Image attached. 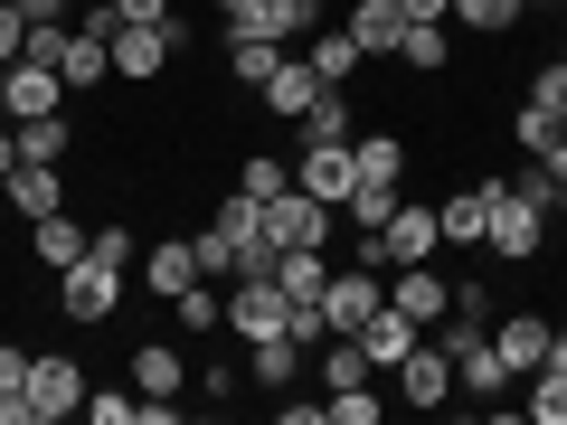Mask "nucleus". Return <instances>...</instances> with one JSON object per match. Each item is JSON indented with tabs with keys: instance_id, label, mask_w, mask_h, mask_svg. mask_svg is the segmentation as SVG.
<instances>
[{
	"instance_id": "obj_41",
	"label": "nucleus",
	"mask_w": 567,
	"mask_h": 425,
	"mask_svg": "<svg viewBox=\"0 0 567 425\" xmlns=\"http://www.w3.org/2000/svg\"><path fill=\"white\" fill-rule=\"evenodd\" d=\"M529 104H567V48L539 66V76H529Z\"/></svg>"
},
{
	"instance_id": "obj_44",
	"label": "nucleus",
	"mask_w": 567,
	"mask_h": 425,
	"mask_svg": "<svg viewBox=\"0 0 567 425\" xmlns=\"http://www.w3.org/2000/svg\"><path fill=\"white\" fill-rule=\"evenodd\" d=\"M10 387H29V350H10V341H0V397H10Z\"/></svg>"
},
{
	"instance_id": "obj_27",
	"label": "nucleus",
	"mask_w": 567,
	"mask_h": 425,
	"mask_svg": "<svg viewBox=\"0 0 567 425\" xmlns=\"http://www.w3.org/2000/svg\"><path fill=\"white\" fill-rule=\"evenodd\" d=\"M275 66H284L275 39H256V29H227V76H237V85H265Z\"/></svg>"
},
{
	"instance_id": "obj_23",
	"label": "nucleus",
	"mask_w": 567,
	"mask_h": 425,
	"mask_svg": "<svg viewBox=\"0 0 567 425\" xmlns=\"http://www.w3.org/2000/svg\"><path fill=\"white\" fill-rule=\"evenodd\" d=\"M398 66H416V76H445V66H454V39H445V20H406V39H398Z\"/></svg>"
},
{
	"instance_id": "obj_6",
	"label": "nucleus",
	"mask_w": 567,
	"mask_h": 425,
	"mask_svg": "<svg viewBox=\"0 0 567 425\" xmlns=\"http://www.w3.org/2000/svg\"><path fill=\"white\" fill-rule=\"evenodd\" d=\"M369 312H388L379 265H350V274H331V283H322V322H331V331H350V341H360V322H369Z\"/></svg>"
},
{
	"instance_id": "obj_9",
	"label": "nucleus",
	"mask_w": 567,
	"mask_h": 425,
	"mask_svg": "<svg viewBox=\"0 0 567 425\" xmlns=\"http://www.w3.org/2000/svg\"><path fill=\"white\" fill-rule=\"evenodd\" d=\"M29 406H39V425L76 416V406H85V369L66 360V350H48V360H29Z\"/></svg>"
},
{
	"instance_id": "obj_8",
	"label": "nucleus",
	"mask_w": 567,
	"mask_h": 425,
	"mask_svg": "<svg viewBox=\"0 0 567 425\" xmlns=\"http://www.w3.org/2000/svg\"><path fill=\"white\" fill-rule=\"evenodd\" d=\"M388 379H398V397H406V406H425V416L454 397V360H445V341H416L398 369H388Z\"/></svg>"
},
{
	"instance_id": "obj_36",
	"label": "nucleus",
	"mask_w": 567,
	"mask_h": 425,
	"mask_svg": "<svg viewBox=\"0 0 567 425\" xmlns=\"http://www.w3.org/2000/svg\"><path fill=\"white\" fill-rule=\"evenodd\" d=\"M511 142H520L529 162H539L548 142H558V104H520V114H511Z\"/></svg>"
},
{
	"instance_id": "obj_19",
	"label": "nucleus",
	"mask_w": 567,
	"mask_h": 425,
	"mask_svg": "<svg viewBox=\"0 0 567 425\" xmlns=\"http://www.w3.org/2000/svg\"><path fill=\"white\" fill-rule=\"evenodd\" d=\"M133 387H142V397H181V387H189V360H181L171 341H142V350H133Z\"/></svg>"
},
{
	"instance_id": "obj_18",
	"label": "nucleus",
	"mask_w": 567,
	"mask_h": 425,
	"mask_svg": "<svg viewBox=\"0 0 567 425\" xmlns=\"http://www.w3.org/2000/svg\"><path fill=\"white\" fill-rule=\"evenodd\" d=\"M312 95H322V76H312V58H284V66H275V76H265V85H256V104H265V114H284V123L303 114V104H312Z\"/></svg>"
},
{
	"instance_id": "obj_50",
	"label": "nucleus",
	"mask_w": 567,
	"mask_h": 425,
	"mask_svg": "<svg viewBox=\"0 0 567 425\" xmlns=\"http://www.w3.org/2000/svg\"><path fill=\"white\" fill-rule=\"evenodd\" d=\"M558 133H567V104H558Z\"/></svg>"
},
{
	"instance_id": "obj_26",
	"label": "nucleus",
	"mask_w": 567,
	"mask_h": 425,
	"mask_svg": "<svg viewBox=\"0 0 567 425\" xmlns=\"http://www.w3.org/2000/svg\"><path fill=\"white\" fill-rule=\"evenodd\" d=\"M483 208H492V180L454 189V199L435 208V227H445V246H483Z\"/></svg>"
},
{
	"instance_id": "obj_4",
	"label": "nucleus",
	"mask_w": 567,
	"mask_h": 425,
	"mask_svg": "<svg viewBox=\"0 0 567 425\" xmlns=\"http://www.w3.org/2000/svg\"><path fill=\"white\" fill-rule=\"evenodd\" d=\"M181 48H189V20H181V10H171L162 29H114V76H123V85H152Z\"/></svg>"
},
{
	"instance_id": "obj_16",
	"label": "nucleus",
	"mask_w": 567,
	"mask_h": 425,
	"mask_svg": "<svg viewBox=\"0 0 567 425\" xmlns=\"http://www.w3.org/2000/svg\"><path fill=\"white\" fill-rule=\"evenodd\" d=\"M492 350H502L511 379H529V369L548 360V322H539V312H511V322H492Z\"/></svg>"
},
{
	"instance_id": "obj_51",
	"label": "nucleus",
	"mask_w": 567,
	"mask_h": 425,
	"mask_svg": "<svg viewBox=\"0 0 567 425\" xmlns=\"http://www.w3.org/2000/svg\"><path fill=\"white\" fill-rule=\"evenodd\" d=\"M529 10H539V0H529Z\"/></svg>"
},
{
	"instance_id": "obj_11",
	"label": "nucleus",
	"mask_w": 567,
	"mask_h": 425,
	"mask_svg": "<svg viewBox=\"0 0 567 425\" xmlns=\"http://www.w3.org/2000/svg\"><path fill=\"white\" fill-rule=\"evenodd\" d=\"M388 303H398V312H406L416 331H435V322L454 312V283L435 274V265H398V283H388Z\"/></svg>"
},
{
	"instance_id": "obj_21",
	"label": "nucleus",
	"mask_w": 567,
	"mask_h": 425,
	"mask_svg": "<svg viewBox=\"0 0 567 425\" xmlns=\"http://www.w3.org/2000/svg\"><path fill=\"white\" fill-rule=\"evenodd\" d=\"M293 142H303V152H312V142H350V95H341V85H322V95L293 114Z\"/></svg>"
},
{
	"instance_id": "obj_46",
	"label": "nucleus",
	"mask_w": 567,
	"mask_h": 425,
	"mask_svg": "<svg viewBox=\"0 0 567 425\" xmlns=\"http://www.w3.org/2000/svg\"><path fill=\"white\" fill-rule=\"evenodd\" d=\"M539 369H567V322H548V360Z\"/></svg>"
},
{
	"instance_id": "obj_35",
	"label": "nucleus",
	"mask_w": 567,
	"mask_h": 425,
	"mask_svg": "<svg viewBox=\"0 0 567 425\" xmlns=\"http://www.w3.org/2000/svg\"><path fill=\"white\" fill-rule=\"evenodd\" d=\"M379 406H388V397H379V379H369V387H331L322 416H331V425H379Z\"/></svg>"
},
{
	"instance_id": "obj_20",
	"label": "nucleus",
	"mask_w": 567,
	"mask_h": 425,
	"mask_svg": "<svg viewBox=\"0 0 567 425\" xmlns=\"http://www.w3.org/2000/svg\"><path fill=\"white\" fill-rule=\"evenodd\" d=\"M208 237H218L227 256H237V246H256V237H265V199H246V189H227V199L208 208Z\"/></svg>"
},
{
	"instance_id": "obj_5",
	"label": "nucleus",
	"mask_w": 567,
	"mask_h": 425,
	"mask_svg": "<svg viewBox=\"0 0 567 425\" xmlns=\"http://www.w3.org/2000/svg\"><path fill=\"white\" fill-rule=\"evenodd\" d=\"M114 303H123V274L104 256H76L58 274V312H66V322H114Z\"/></svg>"
},
{
	"instance_id": "obj_40",
	"label": "nucleus",
	"mask_w": 567,
	"mask_h": 425,
	"mask_svg": "<svg viewBox=\"0 0 567 425\" xmlns=\"http://www.w3.org/2000/svg\"><path fill=\"white\" fill-rule=\"evenodd\" d=\"M85 256H104L114 274H133V227H95V237H85Z\"/></svg>"
},
{
	"instance_id": "obj_34",
	"label": "nucleus",
	"mask_w": 567,
	"mask_h": 425,
	"mask_svg": "<svg viewBox=\"0 0 567 425\" xmlns=\"http://www.w3.org/2000/svg\"><path fill=\"white\" fill-rule=\"evenodd\" d=\"M454 20L483 29V39H502V29H520V20H529V0H454Z\"/></svg>"
},
{
	"instance_id": "obj_38",
	"label": "nucleus",
	"mask_w": 567,
	"mask_h": 425,
	"mask_svg": "<svg viewBox=\"0 0 567 425\" xmlns=\"http://www.w3.org/2000/svg\"><path fill=\"white\" fill-rule=\"evenodd\" d=\"M529 416H539V425H567V369H529Z\"/></svg>"
},
{
	"instance_id": "obj_48",
	"label": "nucleus",
	"mask_w": 567,
	"mask_h": 425,
	"mask_svg": "<svg viewBox=\"0 0 567 425\" xmlns=\"http://www.w3.org/2000/svg\"><path fill=\"white\" fill-rule=\"evenodd\" d=\"M10 170H20V133H0V180H10Z\"/></svg>"
},
{
	"instance_id": "obj_17",
	"label": "nucleus",
	"mask_w": 567,
	"mask_h": 425,
	"mask_svg": "<svg viewBox=\"0 0 567 425\" xmlns=\"http://www.w3.org/2000/svg\"><path fill=\"white\" fill-rule=\"evenodd\" d=\"M416 341H425V331L406 322L398 303H388V312H369V322H360V350H369V369H379V379H388V369H398V360H406Z\"/></svg>"
},
{
	"instance_id": "obj_42",
	"label": "nucleus",
	"mask_w": 567,
	"mask_h": 425,
	"mask_svg": "<svg viewBox=\"0 0 567 425\" xmlns=\"http://www.w3.org/2000/svg\"><path fill=\"white\" fill-rule=\"evenodd\" d=\"M20 48H29V20H20V0H0V66H20Z\"/></svg>"
},
{
	"instance_id": "obj_3",
	"label": "nucleus",
	"mask_w": 567,
	"mask_h": 425,
	"mask_svg": "<svg viewBox=\"0 0 567 425\" xmlns=\"http://www.w3.org/2000/svg\"><path fill=\"white\" fill-rule=\"evenodd\" d=\"M227 331H237V341H293V303H284V283L237 274V283H227Z\"/></svg>"
},
{
	"instance_id": "obj_14",
	"label": "nucleus",
	"mask_w": 567,
	"mask_h": 425,
	"mask_svg": "<svg viewBox=\"0 0 567 425\" xmlns=\"http://www.w3.org/2000/svg\"><path fill=\"white\" fill-rule=\"evenodd\" d=\"M142 283H152V293H189V283H199V237H162L152 246V256H142Z\"/></svg>"
},
{
	"instance_id": "obj_32",
	"label": "nucleus",
	"mask_w": 567,
	"mask_h": 425,
	"mask_svg": "<svg viewBox=\"0 0 567 425\" xmlns=\"http://www.w3.org/2000/svg\"><path fill=\"white\" fill-rule=\"evenodd\" d=\"M20 162H48V170L66 162V114H29L20 123Z\"/></svg>"
},
{
	"instance_id": "obj_1",
	"label": "nucleus",
	"mask_w": 567,
	"mask_h": 425,
	"mask_svg": "<svg viewBox=\"0 0 567 425\" xmlns=\"http://www.w3.org/2000/svg\"><path fill=\"white\" fill-rule=\"evenodd\" d=\"M435 341H445V360H454V387H464V397H502V387H511L502 350H492V322L454 312V322H435Z\"/></svg>"
},
{
	"instance_id": "obj_45",
	"label": "nucleus",
	"mask_w": 567,
	"mask_h": 425,
	"mask_svg": "<svg viewBox=\"0 0 567 425\" xmlns=\"http://www.w3.org/2000/svg\"><path fill=\"white\" fill-rule=\"evenodd\" d=\"M406 20H454V0H398Z\"/></svg>"
},
{
	"instance_id": "obj_25",
	"label": "nucleus",
	"mask_w": 567,
	"mask_h": 425,
	"mask_svg": "<svg viewBox=\"0 0 567 425\" xmlns=\"http://www.w3.org/2000/svg\"><path fill=\"white\" fill-rule=\"evenodd\" d=\"M85 237H95V227H76L66 208H58V218H39V227H29V246H39V265H48V274H66V265L85 256Z\"/></svg>"
},
{
	"instance_id": "obj_33",
	"label": "nucleus",
	"mask_w": 567,
	"mask_h": 425,
	"mask_svg": "<svg viewBox=\"0 0 567 425\" xmlns=\"http://www.w3.org/2000/svg\"><path fill=\"white\" fill-rule=\"evenodd\" d=\"M388 208H398V189H388V180H360V189L341 199V218L360 227V237H379V227H388Z\"/></svg>"
},
{
	"instance_id": "obj_2",
	"label": "nucleus",
	"mask_w": 567,
	"mask_h": 425,
	"mask_svg": "<svg viewBox=\"0 0 567 425\" xmlns=\"http://www.w3.org/2000/svg\"><path fill=\"white\" fill-rule=\"evenodd\" d=\"M539 237H548V208L529 199V189L492 180V208H483V246H492L502 265H529V256H539Z\"/></svg>"
},
{
	"instance_id": "obj_47",
	"label": "nucleus",
	"mask_w": 567,
	"mask_h": 425,
	"mask_svg": "<svg viewBox=\"0 0 567 425\" xmlns=\"http://www.w3.org/2000/svg\"><path fill=\"white\" fill-rule=\"evenodd\" d=\"M20 20H66V0H20Z\"/></svg>"
},
{
	"instance_id": "obj_7",
	"label": "nucleus",
	"mask_w": 567,
	"mask_h": 425,
	"mask_svg": "<svg viewBox=\"0 0 567 425\" xmlns=\"http://www.w3.org/2000/svg\"><path fill=\"white\" fill-rule=\"evenodd\" d=\"M331 218H341V208H322L312 189H275V199H265V237L275 246H322Z\"/></svg>"
},
{
	"instance_id": "obj_24",
	"label": "nucleus",
	"mask_w": 567,
	"mask_h": 425,
	"mask_svg": "<svg viewBox=\"0 0 567 425\" xmlns=\"http://www.w3.org/2000/svg\"><path fill=\"white\" fill-rule=\"evenodd\" d=\"M303 58H312V76H322V85H350V76H360V39H350V29H312V48H303Z\"/></svg>"
},
{
	"instance_id": "obj_39",
	"label": "nucleus",
	"mask_w": 567,
	"mask_h": 425,
	"mask_svg": "<svg viewBox=\"0 0 567 425\" xmlns=\"http://www.w3.org/2000/svg\"><path fill=\"white\" fill-rule=\"evenodd\" d=\"M104 10H114V29H162L181 0H104Z\"/></svg>"
},
{
	"instance_id": "obj_28",
	"label": "nucleus",
	"mask_w": 567,
	"mask_h": 425,
	"mask_svg": "<svg viewBox=\"0 0 567 425\" xmlns=\"http://www.w3.org/2000/svg\"><path fill=\"white\" fill-rule=\"evenodd\" d=\"M171 322H181V331H199V341H208V331H227V293H218V283H189V293H171Z\"/></svg>"
},
{
	"instance_id": "obj_30",
	"label": "nucleus",
	"mask_w": 567,
	"mask_h": 425,
	"mask_svg": "<svg viewBox=\"0 0 567 425\" xmlns=\"http://www.w3.org/2000/svg\"><path fill=\"white\" fill-rule=\"evenodd\" d=\"M350 162H360V180H388V189H398L406 142H398V133H360V142H350Z\"/></svg>"
},
{
	"instance_id": "obj_29",
	"label": "nucleus",
	"mask_w": 567,
	"mask_h": 425,
	"mask_svg": "<svg viewBox=\"0 0 567 425\" xmlns=\"http://www.w3.org/2000/svg\"><path fill=\"white\" fill-rule=\"evenodd\" d=\"M246 350H256V360H246V379L284 397V387H293V369H303V341H246Z\"/></svg>"
},
{
	"instance_id": "obj_15",
	"label": "nucleus",
	"mask_w": 567,
	"mask_h": 425,
	"mask_svg": "<svg viewBox=\"0 0 567 425\" xmlns=\"http://www.w3.org/2000/svg\"><path fill=\"white\" fill-rule=\"evenodd\" d=\"M0 189H10V208H20L29 227H39V218H58V208H66V180H58L48 162H20V170H10Z\"/></svg>"
},
{
	"instance_id": "obj_12",
	"label": "nucleus",
	"mask_w": 567,
	"mask_h": 425,
	"mask_svg": "<svg viewBox=\"0 0 567 425\" xmlns=\"http://www.w3.org/2000/svg\"><path fill=\"white\" fill-rule=\"evenodd\" d=\"M331 10L322 0H256V10H246L237 29H256V39H275V48H293V39H312V29H322Z\"/></svg>"
},
{
	"instance_id": "obj_22",
	"label": "nucleus",
	"mask_w": 567,
	"mask_h": 425,
	"mask_svg": "<svg viewBox=\"0 0 567 425\" xmlns=\"http://www.w3.org/2000/svg\"><path fill=\"white\" fill-rule=\"evenodd\" d=\"M58 85H66L58 66H29V58H20V66H10V123H29V114H58Z\"/></svg>"
},
{
	"instance_id": "obj_37",
	"label": "nucleus",
	"mask_w": 567,
	"mask_h": 425,
	"mask_svg": "<svg viewBox=\"0 0 567 425\" xmlns=\"http://www.w3.org/2000/svg\"><path fill=\"white\" fill-rule=\"evenodd\" d=\"M237 189H246V199H275V189H293V170H284L275 152H246V162H237Z\"/></svg>"
},
{
	"instance_id": "obj_31",
	"label": "nucleus",
	"mask_w": 567,
	"mask_h": 425,
	"mask_svg": "<svg viewBox=\"0 0 567 425\" xmlns=\"http://www.w3.org/2000/svg\"><path fill=\"white\" fill-rule=\"evenodd\" d=\"M379 369H369V350L350 341V331H331V350H322V387H369Z\"/></svg>"
},
{
	"instance_id": "obj_13",
	"label": "nucleus",
	"mask_w": 567,
	"mask_h": 425,
	"mask_svg": "<svg viewBox=\"0 0 567 425\" xmlns=\"http://www.w3.org/2000/svg\"><path fill=\"white\" fill-rule=\"evenodd\" d=\"M350 39H360V58H398V39H406V10L398 0H350Z\"/></svg>"
},
{
	"instance_id": "obj_10",
	"label": "nucleus",
	"mask_w": 567,
	"mask_h": 425,
	"mask_svg": "<svg viewBox=\"0 0 567 425\" xmlns=\"http://www.w3.org/2000/svg\"><path fill=\"white\" fill-rule=\"evenodd\" d=\"M293 189H312L322 208H341L360 189V162H350V142H312L303 162H293Z\"/></svg>"
},
{
	"instance_id": "obj_49",
	"label": "nucleus",
	"mask_w": 567,
	"mask_h": 425,
	"mask_svg": "<svg viewBox=\"0 0 567 425\" xmlns=\"http://www.w3.org/2000/svg\"><path fill=\"white\" fill-rule=\"evenodd\" d=\"M246 10H256V0H218V20H227V29H237V20H246Z\"/></svg>"
},
{
	"instance_id": "obj_43",
	"label": "nucleus",
	"mask_w": 567,
	"mask_h": 425,
	"mask_svg": "<svg viewBox=\"0 0 567 425\" xmlns=\"http://www.w3.org/2000/svg\"><path fill=\"white\" fill-rule=\"evenodd\" d=\"M85 416H95V425H133L142 397H95V387H85Z\"/></svg>"
}]
</instances>
